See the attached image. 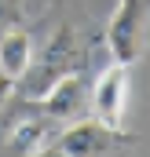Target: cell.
<instances>
[{
    "label": "cell",
    "instance_id": "obj_3",
    "mask_svg": "<svg viewBox=\"0 0 150 157\" xmlns=\"http://www.w3.org/2000/svg\"><path fill=\"white\" fill-rule=\"evenodd\" d=\"M121 143H128V135L106 128L99 117H77L55 135V146H62L70 157H110Z\"/></svg>",
    "mask_w": 150,
    "mask_h": 157
},
{
    "label": "cell",
    "instance_id": "obj_5",
    "mask_svg": "<svg viewBox=\"0 0 150 157\" xmlns=\"http://www.w3.org/2000/svg\"><path fill=\"white\" fill-rule=\"evenodd\" d=\"M88 110L106 128L124 132V117H128V66L110 62L99 77L92 80V106Z\"/></svg>",
    "mask_w": 150,
    "mask_h": 157
},
{
    "label": "cell",
    "instance_id": "obj_2",
    "mask_svg": "<svg viewBox=\"0 0 150 157\" xmlns=\"http://www.w3.org/2000/svg\"><path fill=\"white\" fill-rule=\"evenodd\" d=\"M77 59H81V48H77V33L70 29V26H62V29H55V37L48 40V48H44V59H33V66H30V73L26 77L33 80V88L26 91V99L33 102V99H40L51 84L59 77H66V73H73V70H81L77 66Z\"/></svg>",
    "mask_w": 150,
    "mask_h": 157
},
{
    "label": "cell",
    "instance_id": "obj_4",
    "mask_svg": "<svg viewBox=\"0 0 150 157\" xmlns=\"http://www.w3.org/2000/svg\"><path fill=\"white\" fill-rule=\"evenodd\" d=\"M33 106H37L48 121L70 124V121L88 113V106H92V84H88V77H84L81 70H73V73L59 77L40 99H33Z\"/></svg>",
    "mask_w": 150,
    "mask_h": 157
},
{
    "label": "cell",
    "instance_id": "obj_8",
    "mask_svg": "<svg viewBox=\"0 0 150 157\" xmlns=\"http://www.w3.org/2000/svg\"><path fill=\"white\" fill-rule=\"evenodd\" d=\"M11 95H15V80H11L7 73H4V70H0V106H4Z\"/></svg>",
    "mask_w": 150,
    "mask_h": 157
},
{
    "label": "cell",
    "instance_id": "obj_7",
    "mask_svg": "<svg viewBox=\"0 0 150 157\" xmlns=\"http://www.w3.org/2000/svg\"><path fill=\"white\" fill-rule=\"evenodd\" d=\"M40 146H48V117H30V121H18L11 132H7V150L15 157H30L37 154Z\"/></svg>",
    "mask_w": 150,
    "mask_h": 157
},
{
    "label": "cell",
    "instance_id": "obj_9",
    "mask_svg": "<svg viewBox=\"0 0 150 157\" xmlns=\"http://www.w3.org/2000/svg\"><path fill=\"white\" fill-rule=\"evenodd\" d=\"M30 157H70V154H66L62 146H55V143H51V146H40L37 154H30Z\"/></svg>",
    "mask_w": 150,
    "mask_h": 157
},
{
    "label": "cell",
    "instance_id": "obj_6",
    "mask_svg": "<svg viewBox=\"0 0 150 157\" xmlns=\"http://www.w3.org/2000/svg\"><path fill=\"white\" fill-rule=\"evenodd\" d=\"M33 59H37V51H33V37L26 29H7L0 37V70L15 80V84L30 73Z\"/></svg>",
    "mask_w": 150,
    "mask_h": 157
},
{
    "label": "cell",
    "instance_id": "obj_1",
    "mask_svg": "<svg viewBox=\"0 0 150 157\" xmlns=\"http://www.w3.org/2000/svg\"><path fill=\"white\" fill-rule=\"evenodd\" d=\"M150 37V0H117L106 18V51L117 66H136Z\"/></svg>",
    "mask_w": 150,
    "mask_h": 157
},
{
    "label": "cell",
    "instance_id": "obj_10",
    "mask_svg": "<svg viewBox=\"0 0 150 157\" xmlns=\"http://www.w3.org/2000/svg\"><path fill=\"white\" fill-rule=\"evenodd\" d=\"M7 4H18V0H7Z\"/></svg>",
    "mask_w": 150,
    "mask_h": 157
}]
</instances>
